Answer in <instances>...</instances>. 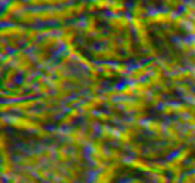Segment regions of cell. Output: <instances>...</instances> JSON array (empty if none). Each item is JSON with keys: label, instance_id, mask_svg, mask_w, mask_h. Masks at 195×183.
<instances>
[{"label": "cell", "instance_id": "1", "mask_svg": "<svg viewBox=\"0 0 195 183\" xmlns=\"http://www.w3.org/2000/svg\"><path fill=\"white\" fill-rule=\"evenodd\" d=\"M173 14L171 12H160L153 16L146 17V22L148 23H168L173 20Z\"/></svg>", "mask_w": 195, "mask_h": 183}, {"label": "cell", "instance_id": "2", "mask_svg": "<svg viewBox=\"0 0 195 183\" xmlns=\"http://www.w3.org/2000/svg\"><path fill=\"white\" fill-rule=\"evenodd\" d=\"M24 7V4L22 1H20V0H16V1H12L7 6V12L9 14H12V12H19L20 10H22V9Z\"/></svg>", "mask_w": 195, "mask_h": 183}, {"label": "cell", "instance_id": "3", "mask_svg": "<svg viewBox=\"0 0 195 183\" xmlns=\"http://www.w3.org/2000/svg\"><path fill=\"white\" fill-rule=\"evenodd\" d=\"M126 6L123 5L120 0H115L113 3H111V6H110V10L113 12V14H118L120 11H125Z\"/></svg>", "mask_w": 195, "mask_h": 183}, {"label": "cell", "instance_id": "4", "mask_svg": "<svg viewBox=\"0 0 195 183\" xmlns=\"http://www.w3.org/2000/svg\"><path fill=\"white\" fill-rule=\"evenodd\" d=\"M98 9H110L111 6V3H110V0H96L95 1Z\"/></svg>", "mask_w": 195, "mask_h": 183}]
</instances>
